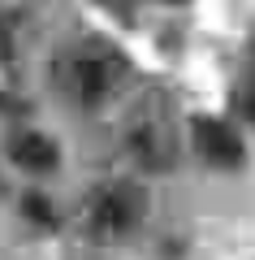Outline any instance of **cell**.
<instances>
[{
    "label": "cell",
    "mask_w": 255,
    "mask_h": 260,
    "mask_svg": "<svg viewBox=\"0 0 255 260\" xmlns=\"http://www.w3.org/2000/svg\"><path fill=\"white\" fill-rule=\"evenodd\" d=\"M126 78V61H121L113 48L87 44L74 48L56 61V87H61L65 100H74L78 109H100L113 100V91Z\"/></svg>",
    "instance_id": "cell-1"
},
{
    "label": "cell",
    "mask_w": 255,
    "mask_h": 260,
    "mask_svg": "<svg viewBox=\"0 0 255 260\" xmlns=\"http://www.w3.org/2000/svg\"><path fill=\"white\" fill-rule=\"evenodd\" d=\"M126 152L134 156L138 169L147 174H164V169L177 165V126H173V113L164 100H143L134 113H130V126H126Z\"/></svg>",
    "instance_id": "cell-2"
},
{
    "label": "cell",
    "mask_w": 255,
    "mask_h": 260,
    "mask_svg": "<svg viewBox=\"0 0 255 260\" xmlns=\"http://www.w3.org/2000/svg\"><path fill=\"white\" fill-rule=\"evenodd\" d=\"M147 217V191L130 178L117 182H104L87 195V208H82V221L95 239H126L130 230H138Z\"/></svg>",
    "instance_id": "cell-3"
},
{
    "label": "cell",
    "mask_w": 255,
    "mask_h": 260,
    "mask_svg": "<svg viewBox=\"0 0 255 260\" xmlns=\"http://www.w3.org/2000/svg\"><path fill=\"white\" fill-rule=\"evenodd\" d=\"M195 152L212 169H238L246 160V148L238 139V130L229 121H221V117H199L195 121Z\"/></svg>",
    "instance_id": "cell-4"
},
{
    "label": "cell",
    "mask_w": 255,
    "mask_h": 260,
    "mask_svg": "<svg viewBox=\"0 0 255 260\" xmlns=\"http://www.w3.org/2000/svg\"><path fill=\"white\" fill-rule=\"evenodd\" d=\"M9 160L18 169H26V174H52L61 165V148L44 130H18L9 139Z\"/></svg>",
    "instance_id": "cell-5"
},
{
    "label": "cell",
    "mask_w": 255,
    "mask_h": 260,
    "mask_svg": "<svg viewBox=\"0 0 255 260\" xmlns=\"http://www.w3.org/2000/svg\"><path fill=\"white\" fill-rule=\"evenodd\" d=\"M22 217H26L30 225H44V230H52V225L61 221V217H56V208H52V200H48V195H35V191L22 200Z\"/></svg>",
    "instance_id": "cell-6"
},
{
    "label": "cell",
    "mask_w": 255,
    "mask_h": 260,
    "mask_svg": "<svg viewBox=\"0 0 255 260\" xmlns=\"http://www.w3.org/2000/svg\"><path fill=\"white\" fill-rule=\"evenodd\" d=\"M234 104H238V113H242L246 121H255V61L246 65L242 83H238V91H234Z\"/></svg>",
    "instance_id": "cell-7"
},
{
    "label": "cell",
    "mask_w": 255,
    "mask_h": 260,
    "mask_svg": "<svg viewBox=\"0 0 255 260\" xmlns=\"http://www.w3.org/2000/svg\"><path fill=\"white\" fill-rule=\"evenodd\" d=\"M13 56H18V39H13V26H9V18L0 13V65H9Z\"/></svg>",
    "instance_id": "cell-8"
},
{
    "label": "cell",
    "mask_w": 255,
    "mask_h": 260,
    "mask_svg": "<svg viewBox=\"0 0 255 260\" xmlns=\"http://www.w3.org/2000/svg\"><path fill=\"white\" fill-rule=\"evenodd\" d=\"M91 5H100L104 13H113V18H121V22L134 18V0H91Z\"/></svg>",
    "instance_id": "cell-9"
},
{
    "label": "cell",
    "mask_w": 255,
    "mask_h": 260,
    "mask_svg": "<svg viewBox=\"0 0 255 260\" xmlns=\"http://www.w3.org/2000/svg\"><path fill=\"white\" fill-rule=\"evenodd\" d=\"M18 109H22V100H18L5 83H0V113H18Z\"/></svg>",
    "instance_id": "cell-10"
},
{
    "label": "cell",
    "mask_w": 255,
    "mask_h": 260,
    "mask_svg": "<svg viewBox=\"0 0 255 260\" xmlns=\"http://www.w3.org/2000/svg\"><path fill=\"white\" fill-rule=\"evenodd\" d=\"M169 5H182V0H169Z\"/></svg>",
    "instance_id": "cell-11"
},
{
    "label": "cell",
    "mask_w": 255,
    "mask_h": 260,
    "mask_svg": "<svg viewBox=\"0 0 255 260\" xmlns=\"http://www.w3.org/2000/svg\"><path fill=\"white\" fill-rule=\"evenodd\" d=\"M0 191H5V182H0Z\"/></svg>",
    "instance_id": "cell-12"
}]
</instances>
